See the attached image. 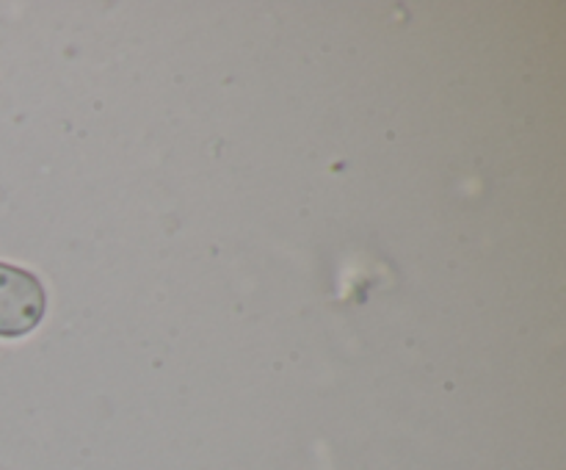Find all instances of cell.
Listing matches in <instances>:
<instances>
[{"mask_svg": "<svg viewBox=\"0 0 566 470\" xmlns=\"http://www.w3.org/2000/svg\"><path fill=\"white\" fill-rule=\"evenodd\" d=\"M48 310L42 282L28 271L0 263V337H22L36 330Z\"/></svg>", "mask_w": 566, "mask_h": 470, "instance_id": "obj_1", "label": "cell"}]
</instances>
